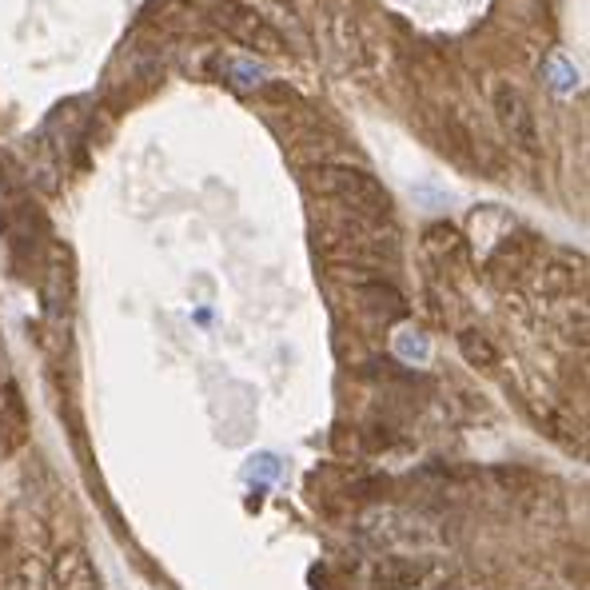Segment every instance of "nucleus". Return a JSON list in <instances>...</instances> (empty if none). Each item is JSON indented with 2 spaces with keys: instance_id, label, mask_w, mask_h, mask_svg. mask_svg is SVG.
I'll use <instances>...</instances> for the list:
<instances>
[{
  "instance_id": "f257e3e1",
  "label": "nucleus",
  "mask_w": 590,
  "mask_h": 590,
  "mask_svg": "<svg viewBox=\"0 0 590 590\" xmlns=\"http://www.w3.org/2000/svg\"><path fill=\"white\" fill-rule=\"evenodd\" d=\"M315 244L351 268H375V264L399 260V236H395L391 220H371V216H355L343 208L335 220L319 224Z\"/></svg>"
},
{
  "instance_id": "f03ea898",
  "label": "nucleus",
  "mask_w": 590,
  "mask_h": 590,
  "mask_svg": "<svg viewBox=\"0 0 590 590\" xmlns=\"http://www.w3.org/2000/svg\"><path fill=\"white\" fill-rule=\"evenodd\" d=\"M307 188L323 200H331L335 208L343 212H355V216H371V220H391L395 216V204H391V192L383 188L379 176H371L367 168H355V164H311L303 172Z\"/></svg>"
},
{
  "instance_id": "7ed1b4c3",
  "label": "nucleus",
  "mask_w": 590,
  "mask_h": 590,
  "mask_svg": "<svg viewBox=\"0 0 590 590\" xmlns=\"http://www.w3.org/2000/svg\"><path fill=\"white\" fill-rule=\"evenodd\" d=\"M204 20L256 56H284L288 52L284 32L264 12H256L240 0H204Z\"/></svg>"
},
{
  "instance_id": "20e7f679",
  "label": "nucleus",
  "mask_w": 590,
  "mask_h": 590,
  "mask_svg": "<svg viewBox=\"0 0 590 590\" xmlns=\"http://www.w3.org/2000/svg\"><path fill=\"white\" fill-rule=\"evenodd\" d=\"M491 112H495V124L503 128V136L515 144V148H523V152H539V144H543V132H539V120H535V108H531V100L515 88V84H495V92H491Z\"/></svg>"
},
{
  "instance_id": "39448f33",
  "label": "nucleus",
  "mask_w": 590,
  "mask_h": 590,
  "mask_svg": "<svg viewBox=\"0 0 590 590\" xmlns=\"http://www.w3.org/2000/svg\"><path fill=\"white\" fill-rule=\"evenodd\" d=\"M535 260H539L535 236H531V232L507 228V236H503V240L491 248V256H487V276H491L495 284H519V280L531 276Z\"/></svg>"
},
{
  "instance_id": "423d86ee",
  "label": "nucleus",
  "mask_w": 590,
  "mask_h": 590,
  "mask_svg": "<svg viewBox=\"0 0 590 590\" xmlns=\"http://www.w3.org/2000/svg\"><path fill=\"white\" fill-rule=\"evenodd\" d=\"M28 443V407L12 379L0 387V455H16Z\"/></svg>"
},
{
  "instance_id": "0eeeda50",
  "label": "nucleus",
  "mask_w": 590,
  "mask_h": 590,
  "mask_svg": "<svg viewBox=\"0 0 590 590\" xmlns=\"http://www.w3.org/2000/svg\"><path fill=\"white\" fill-rule=\"evenodd\" d=\"M355 299L367 315L383 319V323H395V319H407V299L395 284L387 280H375V276H359L355 280Z\"/></svg>"
},
{
  "instance_id": "6e6552de",
  "label": "nucleus",
  "mask_w": 590,
  "mask_h": 590,
  "mask_svg": "<svg viewBox=\"0 0 590 590\" xmlns=\"http://www.w3.org/2000/svg\"><path fill=\"white\" fill-rule=\"evenodd\" d=\"M423 252H427L435 264L455 268V264H463V256H467V236H463L455 224L435 220V224L423 228Z\"/></svg>"
},
{
  "instance_id": "1a4fd4ad",
  "label": "nucleus",
  "mask_w": 590,
  "mask_h": 590,
  "mask_svg": "<svg viewBox=\"0 0 590 590\" xmlns=\"http://www.w3.org/2000/svg\"><path fill=\"white\" fill-rule=\"evenodd\" d=\"M459 351H463V359L471 363V367H479V371H495L499 367V347L491 343V335H483V331H459Z\"/></svg>"
},
{
  "instance_id": "9d476101",
  "label": "nucleus",
  "mask_w": 590,
  "mask_h": 590,
  "mask_svg": "<svg viewBox=\"0 0 590 590\" xmlns=\"http://www.w3.org/2000/svg\"><path fill=\"white\" fill-rule=\"evenodd\" d=\"M284 4H292V0H284Z\"/></svg>"
}]
</instances>
